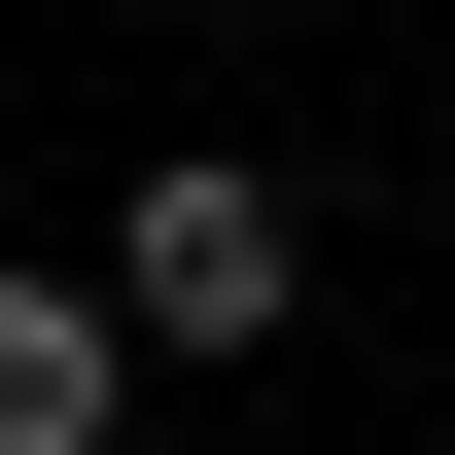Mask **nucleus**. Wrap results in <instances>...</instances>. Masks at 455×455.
Masks as SVG:
<instances>
[{
  "label": "nucleus",
  "mask_w": 455,
  "mask_h": 455,
  "mask_svg": "<svg viewBox=\"0 0 455 455\" xmlns=\"http://www.w3.org/2000/svg\"><path fill=\"white\" fill-rule=\"evenodd\" d=\"M106 315L175 350V386H245V350L315 315V211H281V175H245V140H175L140 211H106Z\"/></svg>",
  "instance_id": "nucleus-1"
},
{
  "label": "nucleus",
  "mask_w": 455,
  "mask_h": 455,
  "mask_svg": "<svg viewBox=\"0 0 455 455\" xmlns=\"http://www.w3.org/2000/svg\"><path fill=\"white\" fill-rule=\"evenodd\" d=\"M140 386H175V350H140V315H106V281H0V455H106V420H140Z\"/></svg>",
  "instance_id": "nucleus-2"
}]
</instances>
